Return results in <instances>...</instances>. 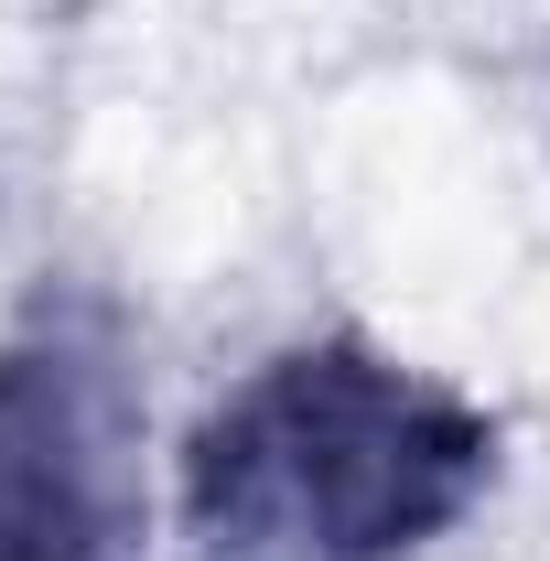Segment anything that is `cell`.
I'll use <instances>...</instances> for the list:
<instances>
[{
	"label": "cell",
	"mask_w": 550,
	"mask_h": 561,
	"mask_svg": "<svg viewBox=\"0 0 550 561\" xmlns=\"http://www.w3.org/2000/svg\"><path fill=\"white\" fill-rule=\"evenodd\" d=\"M0 561H140V367L76 280L0 324Z\"/></svg>",
	"instance_id": "7a4b0ae2"
},
{
	"label": "cell",
	"mask_w": 550,
	"mask_h": 561,
	"mask_svg": "<svg viewBox=\"0 0 550 561\" xmlns=\"http://www.w3.org/2000/svg\"><path fill=\"white\" fill-rule=\"evenodd\" d=\"M496 486V411L378 335L271 346L184 443L206 561H421Z\"/></svg>",
	"instance_id": "6da1fadb"
}]
</instances>
